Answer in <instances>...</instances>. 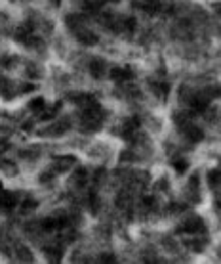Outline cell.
Masks as SVG:
<instances>
[{
	"label": "cell",
	"instance_id": "cell-2",
	"mask_svg": "<svg viewBox=\"0 0 221 264\" xmlns=\"http://www.w3.org/2000/svg\"><path fill=\"white\" fill-rule=\"evenodd\" d=\"M65 23H67V27L71 29L73 36H75L80 44H84V46H94V44L99 42V36H97V33H94L92 29H88V27H86V21H84L82 16L69 14L67 19H65Z\"/></svg>",
	"mask_w": 221,
	"mask_h": 264
},
{
	"label": "cell",
	"instance_id": "cell-6",
	"mask_svg": "<svg viewBox=\"0 0 221 264\" xmlns=\"http://www.w3.org/2000/svg\"><path fill=\"white\" fill-rule=\"evenodd\" d=\"M139 128H141V119L137 115H132L124 119V123L120 124V138L124 142H136L137 134H139Z\"/></svg>",
	"mask_w": 221,
	"mask_h": 264
},
{
	"label": "cell",
	"instance_id": "cell-24",
	"mask_svg": "<svg viewBox=\"0 0 221 264\" xmlns=\"http://www.w3.org/2000/svg\"><path fill=\"white\" fill-rule=\"evenodd\" d=\"M44 107H46V100L44 98H34V100H31V104H29V109L33 111V113L40 115L44 111Z\"/></svg>",
	"mask_w": 221,
	"mask_h": 264
},
{
	"label": "cell",
	"instance_id": "cell-32",
	"mask_svg": "<svg viewBox=\"0 0 221 264\" xmlns=\"http://www.w3.org/2000/svg\"><path fill=\"white\" fill-rule=\"evenodd\" d=\"M33 128H34L33 121H25V123H23V130H25V132H31Z\"/></svg>",
	"mask_w": 221,
	"mask_h": 264
},
{
	"label": "cell",
	"instance_id": "cell-3",
	"mask_svg": "<svg viewBox=\"0 0 221 264\" xmlns=\"http://www.w3.org/2000/svg\"><path fill=\"white\" fill-rule=\"evenodd\" d=\"M217 96V88H208V90H196L191 94H185L187 98V113L191 117L195 115H204L210 107L212 98Z\"/></svg>",
	"mask_w": 221,
	"mask_h": 264
},
{
	"label": "cell",
	"instance_id": "cell-18",
	"mask_svg": "<svg viewBox=\"0 0 221 264\" xmlns=\"http://www.w3.org/2000/svg\"><path fill=\"white\" fill-rule=\"evenodd\" d=\"M0 94L10 100V98L16 96V84L8 79H0Z\"/></svg>",
	"mask_w": 221,
	"mask_h": 264
},
{
	"label": "cell",
	"instance_id": "cell-21",
	"mask_svg": "<svg viewBox=\"0 0 221 264\" xmlns=\"http://www.w3.org/2000/svg\"><path fill=\"white\" fill-rule=\"evenodd\" d=\"M198 176H193L189 182V197L193 203H200V188H198Z\"/></svg>",
	"mask_w": 221,
	"mask_h": 264
},
{
	"label": "cell",
	"instance_id": "cell-4",
	"mask_svg": "<svg viewBox=\"0 0 221 264\" xmlns=\"http://www.w3.org/2000/svg\"><path fill=\"white\" fill-rule=\"evenodd\" d=\"M14 40L23 44L25 48H40L42 46V38L36 35V29H34V23L31 19H27L25 23L17 27L16 33H14Z\"/></svg>",
	"mask_w": 221,
	"mask_h": 264
},
{
	"label": "cell",
	"instance_id": "cell-31",
	"mask_svg": "<svg viewBox=\"0 0 221 264\" xmlns=\"http://www.w3.org/2000/svg\"><path fill=\"white\" fill-rule=\"evenodd\" d=\"M115 260H117V256L115 255H101L99 256V262H115Z\"/></svg>",
	"mask_w": 221,
	"mask_h": 264
},
{
	"label": "cell",
	"instance_id": "cell-19",
	"mask_svg": "<svg viewBox=\"0 0 221 264\" xmlns=\"http://www.w3.org/2000/svg\"><path fill=\"white\" fill-rule=\"evenodd\" d=\"M69 128H71V121H69L67 117H65L63 121H60V123H56L53 126H50V128H48L46 132H48V134H51V136H60V134H65Z\"/></svg>",
	"mask_w": 221,
	"mask_h": 264
},
{
	"label": "cell",
	"instance_id": "cell-8",
	"mask_svg": "<svg viewBox=\"0 0 221 264\" xmlns=\"http://www.w3.org/2000/svg\"><path fill=\"white\" fill-rule=\"evenodd\" d=\"M134 8L141 10L149 16H156L160 12H166V6H164V0H136L134 2Z\"/></svg>",
	"mask_w": 221,
	"mask_h": 264
},
{
	"label": "cell",
	"instance_id": "cell-20",
	"mask_svg": "<svg viewBox=\"0 0 221 264\" xmlns=\"http://www.w3.org/2000/svg\"><path fill=\"white\" fill-rule=\"evenodd\" d=\"M60 111H61V102H56L53 106L44 107V111L40 113V119H42V121H51V119H56V117H58Z\"/></svg>",
	"mask_w": 221,
	"mask_h": 264
},
{
	"label": "cell",
	"instance_id": "cell-30",
	"mask_svg": "<svg viewBox=\"0 0 221 264\" xmlns=\"http://www.w3.org/2000/svg\"><path fill=\"white\" fill-rule=\"evenodd\" d=\"M31 90H34V84H29V82H27V84H21V86H19V94H27V92H31Z\"/></svg>",
	"mask_w": 221,
	"mask_h": 264
},
{
	"label": "cell",
	"instance_id": "cell-29",
	"mask_svg": "<svg viewBox=\"0 0 221 264\" xmlns=\"http://www.w3.org/2000/svg\"><path fill=\"white\" fill-rule=\"evenodd\" d=\"M103 176H105V170H103V168H97V170H95V174H94V178H92V182H94L95 186H99V182H101Z\"/></svg>",
	"mask_w": 221,
	"mask_h": 264
},
{
	"label": "cell",
	"instance_id": "cell-10",
	"mask_svg": "<svg viewBox=\"0 0 221 264\" xmlns=\"http://www.w3.org/2000/svg\"><path fill=\"white\" fill-rule=\"evenodd\" d=\"M19 205V195L14 192H6L0 184V212H12Z\"/></svg>",
	"mask_w": 221,
	"mask_h": 264
},
{
	"label": "cell",
	"instance_id": "cell-33",
	"mask_svg": "<svg viewBox=\"0 0 221 264\" xmlns=\"http://www.w3.org/2000/svg\"><path fill=\"white\" fill-rule=\"evenodd\" d=\"M6 150H8V142L4 140V138H0V153L6 151Z\"/></svg>",
	"mask_w": 221,
	"mask_h": 264
},
{
	"label": "cell",
	"instance_id": "cell-9",
	"mask_svg": "<svg viewBox=\"0 0 221 264\" xmlns=\"http://www.w3.org/2000/svg\"><path fill=\"white\" fill-rule=\"evenodd\" d=\"M179 234H202L206 232V222L200 216H191L178 228Z\"/></svg>",
	"mask_w": 221,
	"mask_h": 264
},
{
	"label": "cell",
	"instance_id": "cell-14",
	"mask_svg": "<svg viewBox=\"0 0 221 264\" xmlns=\"http://www.w3.org/2000/svg\"><path fill=\"white\" fill-rule=\"evenodd\" d=\"M63 253H65V249H63V245H60V243H51V245L44 247V256H46L50 262H60L61 258H63Z\"/></svg>",
	"mask_w": 221,
	"mask_h": 264
},
{
	"label": "cell",
	"instance_id": "cell-15",
	"mask_svg": "<svg viewBox=\"0 0 221 264\" xmlns=\"http://www.w3.org/2000/svg\"><path fill=\"white\" fill-rule=\"evenodd\" d=\"M71 100L77 104L78 109H82V107L90 106V104H94V102H97V96L95 94H92V92H77V94H73L71 96Z\"/></svg>",
	"mask_w": 221,
	"mask_h": 264
},
{
	"label": "cell",
	"instance_id": "cell-1",
	"mask_svg": "<svg viewBox=\"0 0 221 264\" xmlns=\"http://www.w3.org/2000/svg\"><path fill=\"white\" fill-rule=\"evenodd\" d=\"M105 119H107V111L103 109L99 102H94V104L80 109V123H78V126H80L82 132L92 134V132H97L101 128Z\"/></svg>",
	"mask_w": 221,
	"mask_h": 264
},
{
	"label": "cell",
	"instance_id": "cell-11",
	"mask_svg": "<svg viewBox=\"0 0 221 264\" xmlns=\"http://www.w3.org/2000/svg\"><path fill=\"white\" fill-rule=\"evenodd\" d=\"M149 86H151V90L154 92V96L158 98V100H168V96H170V82L166 79H162V77H154V79L149 80Z\"/></svg>",
	"mask_w": 221,
	"mask_h": 264
},
{
	"label": "cell",
	"instance_id": "cell-35",
	"mask_svg": "<svg viewBox=\"0 0 221 264\" xmlns=\"http://www.w3.org/2000/svg\"><path fill=\"white\" fill-rule=\"evenodd\" d=\"M51 4H53V6H58V4H60V0H51Z\"/></svg>",
	"mask_w": 221,
	"mask_h": 264
},
{
	"label": "cell",
	"instance_id": "cell-16",
	"mask_svg": "<svg viewBox=\"0 0 221 264\" xmlns=\"http://www.w3.org/2000/svg\"><path fill=\"white\" fill-rule=\"evenodd\" d=\"M88 180H90V172H88V168L84 167H78L77 170H75V174H73V186L77 188V190H82L86 184H88Z\"/></svg>",
	"mask_w": 221,
	"mask_h": 264
},
{
	"label": "cell",
	"instance_id": "cell-7",
	"mask_svg": "<svg viewBox=\"0 0 221 264\" xmlns=\"http://www.w3.org/2000/svg\"><path fill=\"white\" fill-rule=\"evenodd\" d=\"M134 71H132V67H128V65H122V67H113V69L109 71V79L113 80V82H117V84H128V82H132L134 80Z\"/></svg>",
	"mask_w": 221,
	"mask_h": 264
},
{
	"label": "cell",
	"instance_id": "cell-13",
	"mask_svg": "<svg viewBox=\"0 0 221 264\" xmlns=\"http://www.w3.org/2000/svg\"><path fill=\"white\" fill-rule=\"evenodd\" d=\"M137 31V19L134 16H120V23H119V35H126L132 36Z\"/></svg>",
	"mask_w": 221,
	"mask_h": 264
},
{
	"label": "cell",
	"instance_id": "cell-22",
	"mask_svg": "<svg viewBox=\"0 0 221 264\" xmlns=\"http://www.w3.org/2000/svg\"><path fill=\"white\" fill-rule=\"evenodd\" d=\"M172 167H174V170H176L178 174H183V172H187L189 161L185 157H174L172 159Z\"/></svg>",
	"mask_w": 221,
	"mask_h": 264
},
{
	"label": "cell",
	"instance_id": "cell-26",
	"mask_svg": "<svg viewBox=\"0 0 221 264\" xmlns=\"http://www.w3.org/2000/svg\"><path fill=\"white\" fill-rule=\"evenodd\" d=\"M141 207L149 212L156 211V199H154L153 195H143V197H141Z\"/></svg>",
	"mask_w": 221,
	"mask_h": 264
},
{
	"label": "cell",
	"instance_id": "cell-12",
	"mask_svg": "<svg viewBox=\"0 0 221 264\" xmlns=\"http://www.w3.org/2000/svg\"><path fill=\"white\" fill-rule=\"evenodd\" d=\"M88 71L90 75L94 77L95 80H101L105 75H107V63L101 58H92L90 63H88Z\"/></svg>",
	"mask_w": 221,
	"mask_h": 264
},
{
	"label": "cell",
	"instance_id": "cell-17",
	"mask_svg": "<svg viewBox=\"0 0 221 264\" xmlns=\"http://www.w3.org/2000/svg\"><path fill=\"white\" fill-rule=\"evenodd\" d=\"M75 163H77V159L69 157V155H65V157H56V163H53L50 168L56 172V174H60V172H65L69 167H73Z\"/></svg>",
	"mask_w": 221,
	"mask_h": 264
},
{
	"label": "cell",
	"instance_id": "cell-5",
	"mask_svg": "<svg viewBox=\"0 0 221 264\" xmlns=\"http://www.w3.org/2000/svg\"><path fill=\"white\" fill-rule=\"evenodd\" d=\"M67 226H71V220L65 212H53L50 216H46V218L40 222V228L42 232L46 234H53V232H61V230H65Z\"/></svg>",
	"mask_w": 221,
	"mask_h": 264
},
{
	"label": "cell",
	"instance_id": "cell-23",
	"mask_svg": "<svg viewBox=\"0 0 221 264\" xmlns=\"http://www.w3.org/2000/svg\"><path fill=\"white\" fill-rule=\"evenodd\" d=\"M88 205H90V211L92 214H97L99 212V207H101V201H99V195L95 192V188L90 192V197H88Z\"/></svg>",
	"mask_w": 221,
	"mask_h": 264
},
{
	"label": "cell",
	"instance_id": "cell-25",
	"mask_svg": "<svg viewBox=\"0 0 221 264\" xmlns=\"http://www.w3.org/2000/svg\"><path fill=\"white\" fill-rule=\"evenodd\" d=\"M36 207H38V201H36L34 197H27V199H23V203H21V212H23V214H29V212L36 211Z\"/></svg>",
	"mask_w": 221,
	"mask_h": 264
},
{
	"label": "cell",
	"instance_id": "cell-27",
	"mask_svg": "<svg viewBox=\"0 0 221 264\" xmlns=\"http://www.w3.org/2000/svg\"><path fill=\"white\" fill-rule=\"evenodd\" d=\"M208 182H210V186H212V190L215 188H219V168H213V170H210V174H208Z\"/></svg>",
	"mask_w": 221,
	"mask_h": 264
},
{
	"label": "cell",
	"instance_id": "cell-28",
	"mask_svg": "<svg viewBox=\"0 0 221 264\" xmlns=\"http://www.w3.org/2000/svg\"><path fill=\"white\" fill-rule=\"evenodd\" d=\"M128 203H130L128 195L126 194H119V197H117V207H119V209H126Z\"/></svg>",
	"mask_w": 221,
	"mask_h": 264
},
{
	"label": "cell",
	"instance_id": "cell-34",
	"mask_svg": "<svg viewBox=\"0 0 221 264\" xmlns=\"http://www.w3.org/2000/svg\"><path fill=\"white\" fill-rule=\"evenodd\" d=\"M101 6H105V4H109V2H119V0H97Z\"/></svg>",
	"mask_w": 221,
	"mask_h": 264
}]
</instances>
